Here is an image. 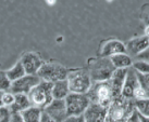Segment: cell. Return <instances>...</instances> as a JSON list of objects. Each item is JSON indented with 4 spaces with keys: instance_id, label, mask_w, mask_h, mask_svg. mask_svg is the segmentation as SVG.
Wrapping results in <instances>:
<instances>
[{
    "instance_id": "obj_19",
    "label": "cell",
    "mask_w": 149,
    "mask_h": 122,
    "mask_svg": "<svg viewBox=\"0 0 149 122\" xmlns=\"http://www.w3.org/2000/svg\"><path fill=\"white\" fill-rule=\"evenodd\" d=\"M42 109L38 108V107L31 106L26 110L22 111L20 114H21V117L24 122H39L40 117H42Z\"/></svg>"
},
{
    "instance_id": "obj_1",
    "label": "cell",
    "mask_w": 149,
    "mask_h": 122,
    "mask_svg": "<svg viewBox=\"0 0 149 122\" xmlns=\"http://www.w3.org/2000/svg\"><path fill=\"white\" fill-rule=\"evenodd\" d=\"M87 70L93 83H96V82L109 81L116 68L112 65L110 58L98 56L88 60Z\"/></svg>"
},
{
    "instance_id": "obj_33",
    "label": "cell",
    "mask_w": 149,
    "mask_h": 122,
    "mask_svg": "<svg viewBox=\"0 0 149 122\" xmlns=\"http://www.w3.org/2000/svg\"><path fill=\"white\" fill-rule=\"evenodd\" d=\"M145 36L149 38V26H147L145 28Z\"/></svg>"
},
{
    "instance_id": "obj_24",
    "label": "cell",
    "mask_w": 149,
    "mask_h": 122,
    "mask_svg": "<svg viewBox=\"0 0 149 122\" xmlns=\"http://www.w3.org/2000/svg\"><path fill=\"white\" fill-rule=\"evenodd\" d=\"M137 77H138L139 86L146 93L147 97L149 98V75H139V73H137Z\"/></svg>"
},
{
    "instance_id": "obj_7",
    "label": "cell",
    "mask_w": 149,
    "mask_h": 122,
    "mask_svg": "<svg viewBox=\"0 0 149 122\" xmlns=\"http://www.w3.org/2000/svg\"><path fill=\"white\" fill-rule=\"evenodd\" d=\"M66 106L68 117L72 116H82L86 111L87 107L91 104V101L86 94L70 93L64 99Z\"/></svg>"
},
{
    "instance_id": "obj_31",
    "label": "cell",
    "mask_w": 149,
    "mask_h": 122,
    "mask_svg": "<svg viewBox=\"0 0 149 122\" xmlns=\"http://www.w3.org/2000/svg\"><path fill=\"white\" fill-rule=\"evenodd\" d=\"M10 122H24V121H23V119H22L20 114H12Z\"/></svg>"
},
{
    "instance_id": "obj_2",
    "label": "cell",
    "mask_w": 149,
    "mask_h": 122,
    "mask_svg": "<svg viewBox=\"0 0 149 122\" xmlns=\"http://www.w3.org/2000/svg\"><path fill=\"white\" fill-rule=\"evenodd\" d=\"M66 81L69 83L71 93L87 94L93 86V81L88 73V70L85 68L69 70Z\"/></svg>"
},
{
    "instance_id": "obj_9",
    "label": "cell",
    "mask_w": 149,
    "mask_h": 122,
    "mask_svg": "<svg viewBox=\"0 0 149 122\" xmlns=\"http://www.w3.org/2000/svg\"><path fill=\"white\" fill-rule=\"evenodd\" d=\"M20 62L24 67L26 75H37L40 67L44 64V61L40 57V55L36 52H25L22 57L20 58Z\"/></svg>"
},
{
    "instance_id": "obj_11",
    "label": "cell",
    "mask_w": 149,
    "mask_h": 122,
    "mask_svg": "<svg viewBox=\"0 0 149 122\" xmlns=\"http://www.w3.org/2000/svg\"><path fill=\"white\" fill-rule=\"evenodd\" d=\"M121 53H126V47L125 43L118 39H109L102 42L99 49V56L101 57H110L121 54Z\"/></svg>"
},
{
    "instance_id": "obj_22",
    "label": "cell",
    "mask_w": 149,
    "mask_h": 122,
    "mask_svg": "<svg viewBox=\"0 0 149 122\" xmlns=\"http://www.w3.org/2000/svg\"><path fill=\"white\" fill-rule=\"evenodd\" d=\"M134 107L139 112V114L145 116V117H149V98L135 102L134 103Z\"/></svg>"
},
{
    "instance_id": "obj_25",
    "label": "cell",
    "mask_w": 149,
    "mask_h": 122,
    "mask_svg": "<svg viewBox=\"0 0 149 122\" xmlns=\"http://www.w3.org/2000/svg\"><path fill=\"white\" fill-rule=\"evenodd\" d=\"M14 99H15V95L13 93H11L10 91L3 92V94H2V106L10 108L13 105Z\"/></svg>"
},
{
    "instance_id": "obj_26",
    "label": "cell",
    "mask_w": 149,
    "mask_h": 122,
    "mask_svg": "<svg viewBox=\"0 0 149 122\" xmlns=\"http://www.w3.org/2000/svg\"><path fill=\"white\" fill-rule=\"evenodd\" d=\"M12 112L8 107H0V122H10Z\"/></svg>"
},
{
    "instance_id": "obj_29",
    "label": "cell",
    "mask_w": 149,
    "mask_h": 122,
    "mask_svg": "<svg viewBox=\"0 0 149 122\" xmlns=\"http://www.w3.org/2000/svg\"><path fill=\"white\" fill-rule=\"evenodd\" d=\"M64 122H85L83 114L82 116H72V117H68Z\"/></svg>"
},
{
    "instance_id": "obj_27",
    "label": "cell",
    "mask_w": 149,
    "mask_h": 122,
    "mask_svg": "<svg viewBox=\"0 0 149 122\" xmlns=\"http://www.w3.org/2000/svg\"><path fill=\"white\" fill-rule=\"evenodd\" d=\"M125 122H141L139 114H138V111H137L135 108H134V110L131 112V114L128 116V118L126 119V121Z\"/></svg>"
},
{
    "instance_id": "obj_30",
    "label": "cell",
    "mask_w": 149,
    "mask_h": 122,
    "mask_svg": "<svg viewBox=\"0 0 149 122\" xmlns=\"http://www.w3.org/2000/svg\"><path fill=\"white\" fill-rule=\"evenodd\" d=\"M39 122H56V121H54V119L51 118L47 112H45V111L42 110V117H40Z\"/></svg>"
},
{
    "instance_id": "obj_10",
    "label": "cell",
    "mask_w": 149,
    "mask_h": 122,
    "mask_svg": "<svg viewBox=\"0 0 149 122\" xmlns=\"http://www.w3.org/2000/svg\"><path fill=\"white\" fill-rule=\"evenodd\" d=\"M138 88H139V83H138L137 73L131 67L127 69L126 78H125L122 93H121V97L126 99V101H134V93Z\"/></svg>"
},
{
    "instance_id": "obj_12",
    "label": "cell",
    "mask_w": 149,
    "mask_h": 122,
    "mask_svg": "<svg viewBox=\"0 0 149 122\" xmlns=\"http://www.w3.org/2000/svg\"><path fill=\"white\" fill-rule=\"evenodd\" d=\"M44 111L49 114L56 122H64L68 119L64 99H54L49 105L44 108Z\"/></svg>"
},
{
    "instance_id": "obj_28",
    "label": "cell",
    "mask_w": 149,
    "mask_h": 122,
    "mask_svg": "<svg viewBox=\"0 0 149 122\" xmlns=\"http://www.w3.org/2000/svg\"><path fill=\"white\" fill-rule=\"evenodd\" d=\"M141 21L146 25V27L149 26V5L145 7L143 12H141Z\"/></svg>"
},
{
    "instance_id": "obj_6",
    "label": "cell",
    "mask_w": 149,
    "mask_h": 122,
    "mask_svg": "<svg viewBox=\"0 0 149 122\" xmlns=\"http://www.w3.org/2000/svg\"><path fill=\"white\" fill-rule=\"evenodd\" d=\"M132 101H126L124 98H116L114 99L110 107L108 108V118L111 122H125L128 116L131 114L135 107H131Z\"/></svg>"
},
{
    "instance_id": "obj_21",
    "label": "cell",
    "mask_w": 149,
    "mask_h": 122,
    "mask_svg": "<svg viewBox=\"0 0 149 122\" xmlns=\"http://www.w3.org/2000/svg\"><path fill=\"white\" fill-rule=\"evenodd\" d=\"M132 68L139 75H149V62L136 61L133 62Z\"/></svg>"
},
{
    "instance_id": "obj_32",
    "label": "cell",
    "mask_w": 149,
    "mask_h": 122,
    "mask_svg": "<svg viewBox=\"0 0 149 122\" xmlns=\"http://www.w3.org/2000/svg\"><path fill=\"white\" fill-rule=\"evenodd\" d=\"M138 114H139V112H138ZM139 118H141V122H149V117H145V116L139 114Z\"/></svg>"
},
{
    "instance_id": "obj_8",
    "label": "cell",
    "mask_w": 149,
    "mask_h": 122,
    "mask_svg": "<svg viewBox=\"0 0 149 122\" xmlns=\"http://www.w3.org/2000/svg\"><path fill=\"white\" fill-rule=\"evenodd\" d=\"M42 81L37 75H25L24 77L19 79L17 81L11 83L10 92L15 94H27L32 91L33 88L37 86L39 82Z\"/></svg>"
},
{
    "instance_id": "obj_23",
    "label": "cell",
    "mask_w": 149,
    "mask_h": 122,
    "mask_svg": "<svg viewBox=\"0 0 149 122\" xmlns=\"http://www.w3.org/2000/svg\"><path fill=\"white\" fill-rule=\"evenodd\" d=\"M11 83H12V82L9 80V78H8V76H7V73H6V71L0 70V92L10 91Z\"/></svg>"
},
{
    "instance_id": "obj_34",
    "label": "cell",
    "mask_w": 149,
    "mask_h": 122,
    "mask_svg": "<svg viewBox=\"0 0 149 122\" xmlns=\"http://www.w3.org/2000/svg\"><path fill=\"white\" fill-rule=\"evenodd\" d=\"M2 94L3 92H0V107H2Z\"/></svg>"
},
{
    "instance_id": "obj_17",
    "label": "cell",
    "mask_w": 149,
    "mask_h": 122,
    "mask_svg": "<svg viewBox=\"0 0 149 122\" xmlns=\"http://www.w3.org/2000/svg\"><path fill=\"white\" fill-rule=\"evenodd\" d=\"M29 98L26 94H15V99L13 105L10 107V110L12 114H21L22 111L26 110L31 107Z\"/></svg>"
},
{
    "instance_id": "obj_4",
    "label": "cell",
    "mask_w": 149,
    "mask_h": 122,
    "mask_svg": "<svg viewBox=\"0 0 149 122\" xmlns=\"http://www.w3.org/2000/svg\"><path fill=\"white\" fill-rule=\"evenodd\" d=\"M68 73H69V69L61 63L49 61L44 62L42 66L37 73V76L42 81L54 83L61 80H65Z\"/></svg>"
},
{
    "instance_id": "obj_5",
    "label": "cell",
    "mask_w": 149,
    "mask_h": 122,
    "mask_svg": "<svg viewBox=\"0 0 149 122\" xmlns=\"http://www.w3.org/2000/svg\"><path fill=\"white\" fill-rule=\"evenodd\" d=\"M31 105L44 110L45 107L54 101L52 97V83L40 81L27 94Z\"/></svg>"
},
{
    "instance_id": "obj_13",
    "label": "cell",
    "mask_w": 149,
    "mask_h": 122,
    "mask_svg": "<svg viewBox=\"0 0 149 122\" xmlns=\"http://www.w3.org/2000/svg\"><path fill=\"white\" fill-rule=\"evenodd\" d=\"M125 47H126V53L130 56H137L149 49V38L146 37L145 35L135 37L131 40H128L125 43Z\"/></svg>"
},
{
    "instance_id": "obj_14",
    "label": "cell",
    "mask_w": 149,
    "mask_h": 122,
    "mask_svg": "<svg viewBox=\"0 0 149 122\" xmlns=\"http://www.w3.org/2000/svg\"><path fill=\"white\" fill-rule=\"evenodd\" d=\"M83 117L85 122H106L108 118V108L91 103Z\"/></svg>"
},
{
    "instance_id": "obj_18",
    "label": "cell",
    "mask_w": 149,
    "mask_h": 122,
    "mask_svg": "<svg viewBox=\"0 0 149 122\" xmlns=\"http://www.w3.org/2000/svg\"><path fill=\"white\" fill-rule=\"evenodd\" d=\"M70 93V88H69V83L66 81V79L52 83V97H54V99H65Z\"/></svg>"
},
{
    "instance_id": "obj_3",
    "label": "cell",
    "mask_w": 149,
    "mask_h": 122,
    "mask_svg": "<svg viewBox=\"0 0 149 122\" xmlns=\"http://www.w3.org/2000/svg\"><path fill=\"white\" fill-rule=\"evenodd\" d=\"M86 95L88 96L91 103L102 106L104 108H109L112 102L114 101L113 92L109 81L93 83L91 90Z\"/></svg>"
},
{
    "instance_id": "obj_20",
    "label": "cell",
    "mask_w": 149,
    "mask_h": 122,
    "mask_svg": "<svg viewBox=\"0 0 149 122\" xmlns=\"http://www.w3.org/2000/svg\"><path fill=\"white\" fill-rule=\"evenodd\" d=\"M6 73H7V76H8L9 80L11 82H14V81H17V80H19V79H21L22 77H24L25 75H26V71H25L24 67L22 65V63L20 62V60H19L11 68H9L8 70H6Z\"/></svg>"
},
{
    "instance_id": "obj_15",
    "label": "cell",
    "mask_w": 149,
    "mask_h": 122,
    "mask_svg": "<svg viewBox=\"0 0 149 122\" xmlns=\"http://www.w3.org/2000/svg\"><path fill=\"white\" fill-rule=\"evenodd\" d=\"M126 73H127V69H116L111 78H110V80H109L114 99L121 97V93H122L123 84H124L125 78H126Z\"/></svg>"
},
{
    "instance_id": "obj_16",
    "label": "cell",
    "mask_w": 149,
    "mask_h": 122,
    "mask_svg": "<svg viewBox=\"0 0 149 122\" xmlns=\"http://www.w3.org/2000/svg\"><path fill=\"white\" fill-rule=\"evenodd\" d=\"M112 65L116 69H128L133 66V57H131L127 53H121L118 55L110 57Z\"/></svg>"
}]
</instances>
